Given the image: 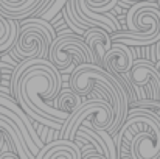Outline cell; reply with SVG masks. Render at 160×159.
Returning <instances> with one entry per match:
<instances>
[{"mask_svg": "<svg viewBox=\"0 0 160 159\" xmlns=\"http://www.w3.org/2000/svg\"><path fill=\"white\" fill-rule=\"evenodd\" d=\"M156 69H157V72H159V75H160V61L156 62Z\"/></svg>", "mask_w": 160, "mask_h": 159, "instance_id": "obj_17", "label": "cell"}, {"mask_svg": "<svg viewBox=\"0 0 160 159\" xmlns=\"http://www.w3.org/2000/svg\"><path fill=\"white\" fill-rule=\"evenodd\" d=\"M34 159H82L81 145L73 140L58 139L44 145Z\"/></svg>", "mask_w": 160, "mask_h": 159, "instance_id": "obj_11", "label": "cell"}, {"mask_svg": "<svg viewBox=\"0 0 160 159\" xmlns=\"http://www.w3.org/2000/svg\"><path fill=\"white\" fill-rule=\"evenodd\" d=\"M0 80H2V75H0Z\"/></svg>", "mask_w": 160, "mask_h": 159, "instance_id": "obj_20", "label": "cell"}, {"mask_svg": "<svg viewBox=\"0 0 160 159\" xmlns=\"http://www.w3.org/2000/svg\"><path fill=\"white\" fill-rule=\"evenodd\" d=\"M118 0H68L62 8L67 24L79 34L84 30L98 27L109 34L120 31L118 20L107 13L117 5Z\"/></svg>", "mask_w": 160, "mask_h": 159, "instance_id": "obj_5", "label": "cell"}, {"mask_svg": "<svg viewBox=\"0 0 160 159\" xmlns=\"http://www.w3.org/2000/svg\"><path fill=\"white\" fill-rule=\"evenodd\" d=\"M44 0H0V16L11 20H22L34 16Z\"/></svg>", "mask_w": 160, "mask_h": 159, "instance_id": "obj_13", "label": "cell"}, {"mask_svg": "<svg viewBox=\"0 0 160 159\" xmlns=\"http://www.w3.org/2000/svg\"><path fill=\"white\" fill-rule=\"evenodd\" d=\"M56 108L73 115L82 105V97H79L76 92H73L72 89L68 91H64V92H59V95L56 97Z\"/></svg>", "mask_w": 160, "mask_h": 159, "instance_id": "obj_15", "label": "cell"}, {"mask_svg": "<svg viewBox=\"0 0 160 159\" xmlns=\"http://www.w3.org/2000/svg\"><path fill=\"white\" fill-rule=\"evenodd\" d=\"M84 42L87 44V47L90 49V52L95 58V64L103 67L104 66V56L109 52V49L112 47V38L106 30L93 27L86 30L84 33Z\"/></svg>", "mask_w": 160, "mask_h": 159, "instance_id": "obj_12", "label": "cell"}, {"mask_svg": "<svg viewBox=\"0 0 160 159\" xmlns=\"http://www.w3.org/2000/svg\"><path fill=\"white\" fill-rule=\"evenodd\" d=\"M157 5H159V8H160V0H159V3H157Z\"/></svg>", "mask_w": 160, "mask_h": 159, "instance_id": "obj_19", "label": "cell"}, {"mask_svg": "<svg viewBox=\"0 0 160 159\" xmlns=\"http://www.w3.org/2000/svg\"><path fill=\"white\" fill-rule=\"evenodd\" d=\"M131 87L135 91L138 102L146 100V91L151 102L160 103V75L149 59H135L131 70L126 73Z\"/></svg>", "mask_w": 160, "mask_h": 159, "instance_id": "obj_9", "label": "cell"}, {"mask_svg": "<svg viewBox=\"0 0 160 159\" xmlns=\"http://www.w3.org/2000/svg\"><path fill=\"white\" fill-rule=\"evenodd\" d=\"M56 38L52 25L41 19H27L25 24L19 25V36L12 47L14 56L19 59H47L50 45Z\"/></svg>", "mask_w": 160, "mask_h": 159, "instance_id": "obj_6", "label": "cell"}, {"mask_svg": "<svg viewBox=\"0 0 160 159\" xmlns=\"http://www.w3.org/2000/svg\"><path fill=\"white\" fill-rule=\"evenodd\" d=\"M128 31L113 33L110 38L115 42L132 45H152L160 41V8L154 2L134 3L126 16Z\"/></svg>", "mask_w": 160, "mask_h": 159, "instance_id": "obj_4", "label": "cell"}, {"mask_svg": "<svg viewBox=\"0 0 160 159\" xmlns=\"http://www.w3.org/2000/svg\"><path fill=\"white\" fill-rule=\"evenodd\" d=\"M123 2H128V3H129V2H131V3H137V2H142V0H123Z\"/></svg>", "mask_w": 160, "mask_h": 159, "instance_id": "obj_18", "label": "cell"}, {"mask_svg": "<svg viewBox=\"0 0 160 159\" xmlns=\"http://www.w3.org/2000/svg\"><path fill=\"white\" fill-rule=\"evenodd\" d=\"M19 36V22L0 16V53L14 47Z\"/></svg>", "mask_w": 160, "mask_h": 159, "instance_id": "obj_14", "label": "cell"}, {"mask_svg": "<svg viewBox=\"0 0 160 159\" xmlns=\"http://www.w3.org/2000/svg\"><path fill=\"white\" fill-rule=\"evenodd\" d=\"M70 89L79 97H87L90 94L97 98L106 100L110 103L115 112V120L110 130V134L117 133L129 112V92L132 87L126 86L124 81L106 69L97 64H79L70 73Z\"/></svg>", "mask_w": 160, "mask_h": 159, "instance_id": "obj_2", "label": "cell"}, {"mask_svg": "<svg viewBox=\"0 0 160 159\" xmlns=\"http://www.w3.org/2000/svg\"><path fill=\"white\" fill-rule=\"evenodd\" d=\"M117 153L131 159H160V117L151 109L132 108L113 137Z\"/></svg>", "mask_w": 160, "mask_h": 159, "instance_id": "obj_3", "label": "cell"}, {"mask_svg": "<svg viewBox=\"0 0 160 159\" xmlns=\"http://www.w3.org/2000/svg\"><path fill=\"white\" fill-rule=\"evenodd\" d=\"M61 86V72L48 59H23L16 66L11 78L12 95L25 114L53 130H62L72 117L52 105Z\"/></svg>", "mask_w": 160, "mask_h": 159, "instance_id": "obj_1", "label": "cell"}, {"mask_svg": "<svg viewBox=\"0 0 160 159\" xmlns=\"http://www.w3.org/2000/svg\"><path fill=\"white\" fill-rule=\"evenodd\" d=\"M113 120H115V112L109 102L101 98L89 100L82 103L81 108L62 125L61 139L75 142L76 131L79 126H87L95 131H107L110 134Z\"/></svg>", "mask_w": 160, "mask_h": 159, "instance_id": "obj_7", "label": "cell"}, {"mask_svg": "<svg viewBox=\"0 0 160 159\" xmlns=\"http://www.w3.org/2000/svg\"><path fill=\"white\" fill-rule=\"evenodd\" d=\"M135 61V55L132 49L123 42H112V47L104 56V66L107 72L113 73L115 77L120 78L121 73H128Z\"/></svg>", "mask_w": 160, "mask_h": 159, "instance_id": "obj_10", "label": "cell"}, {"mask_svg": "<svg viewBox=\"0 0 160 159\" xmlns=\"http://www.w3.org/2000/svg\"><path fill=\"white\" fill-rule=\"evenodd\" d=\"M0 159H19V156L16 153H11V151H3L0 155Z\"/></svg>", "mask_w": 160, "mask_h": 159, "instance_id": "obj_16", "label": "cell"}, {"mask_svg": "<svg viewBox=\"0 0 160 159\" xmlns=\"http://www.w3.org/2000/svg\"><path fill=\"white\" fill-rule=\"evenodd\" d=\"M59 72L68 70L73 62L79 64H95V58L84 42V38L75 36L72 33H61L54 38L50 45L47 58Z\"/></svg>", "mask_w": 160, "mask_h": 159, "instance_id": "obj_8", "label": "cell"}]
</instances>
